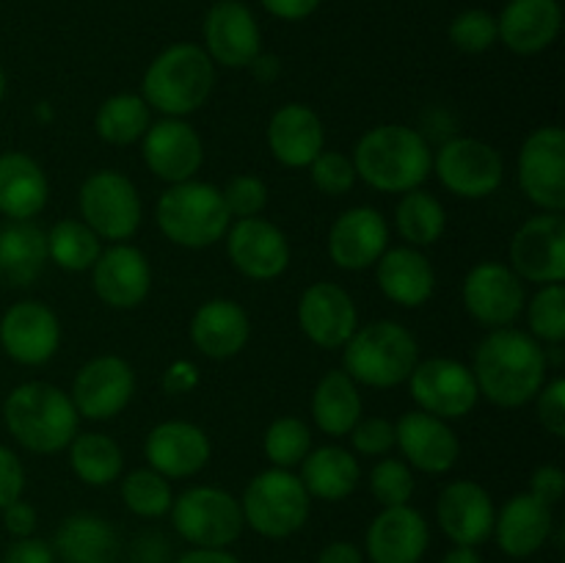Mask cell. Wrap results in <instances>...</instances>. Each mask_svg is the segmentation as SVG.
<instances>
[{
    "label": "cell",
    "mask_w": 565,
    "mask_h": 563,
    "mask_svg": "<svg viewBox=\"0 0 565 563\" xmlns=\"http://www.w3.org/2000/svg\"><path fill=\"white\" fill-rule=\"evenodd\" d=\"M463 309L486 329H505L524 315L527 290L516 270L497 259L472 265L461 285Z\"/></svg>",
    "instance_id": "cell-13"
},
{
    "label": "cell",
    "mask_w": 565,
    "mask_h": 563,
    "mask_svg": "<svg viewBox=\"0 0 565 563\" xmlns=\"http://www.w3.org/2000/svg\"><path fill=\"white\" fill-rule=\"evenodd\" d=\"M263 450L270 467L292 469L312 450V431L301 417H276L265 428Z\"/></svg>",
    "instance_id": "cell-42"
},
{
    "label": "cell",
    "mask_w": 565,
    "mask_h": 563,
    "mask_svg": "<svg viewBox=\"0 0 565 563\" xmlns=\"http://www.w3.org/2000/svg\"><path fill=\"white\" fill-rule=\"evenodd\" d=\"M469 368L478 381L480 397L500 408L527 406L550 379L544 342L516 326L491 329L475 348Z\"/></svg>",
    "instance_id": "cell-1"
},
{
    "label": "cell",
    "mask_w": 565,
    "mask_h": 563,
    "mask_svg": "<svg viewBox=\"0 0 565 563\" xmlns=\"http://www.w3.org/2000/svg\"><path fill=\"white\" fill-rule=\"evenodd\" d=\"M511 268L522 282L533 285H563L565 279V215L539 213L524 221L513 235Z\"/></svg>",
    "instance_id": "cell-15"
},
{
    "label": "cell",
    "mask_w": 565,
    "mask_h": 563,
    "mask_svg": "<svg viewBox=\"0 0 565 563\" xmlns=\"http://www.w3.org/2000/svg\"><path fill=\"white\" fill-rule=\"evenodd\" d=\"M419 362L417 337L397 320H373L359 326L342 346V370L370 390L406 384Z\"/></svg>",
    "instance_id": "cell-5"
},
{
    "label": "cell",
    "mask_w": 565,
    "mask_h": 563,
    "mask_svg": "<svg viewBox=\"0 0 565 563\" xmlns=\"http://www.w3.org/2000/svg\"><path fill=\"white\" fill-rule=\"evenodd\" d=\"M70 469L81 484L103 489L125 475V453L119 442L99 431H77L70 442Z\"/></svg>",
    "instance_id": "cell-37"
},
{
    "label": "cell",
    "mask_w": 565,
    "mask_h": 563,
    "mask_svg": "<svg viewBox=\"0 0 565 563\" xmlns=\"http://www.w3.org/2000/svg\"><path fill=\"white\" fill-rule=\"evenodd\" d=\"M152 125V108L143 103L141 94L121 92L103 99L94 114V132L110 147H130L143 138Z\"/></svg>",
    "instance_id": "cell-38"
},
{
    "label": "cell",
    "mask_w": 565,
    "mask_h": 563,
    "mask_svg": "<svg viewBox=\"0 0 565 563\" xmlns=\"http://www.w3.org/2000/svg\"><path fill=\"white\" fill-rule=\"evenodd\" d=\"M563 491L565 472L561 467H555V464H544V467L535 469L533 478H530V495H533L535 500L544 502V506L555 508L557 502L563 500Z\"/></svg>",
    "instance_id": "cell-51"
},
{
    "label": "cell",
    "mask_w": 565,
    "mask_h": 563,
    "mask_svg": "<svg viewBox=\"0 0 565 563\" xmlns=\"http://www.w3.org/2000/svg\"><path fill=\"white\" fill-rule=\"evenodd\" d=\"M329 257L340 270H367L390 248V224L370 204L342 210L329 230Z\"/></svg>",
    "instance_id": "cell-24"
},
{
    "label": "cell",
    "mask_w": 565,
    "mask_h": 563,
    "mask_svg": "<svg viewBox=\"0 0 565 563\" xmlns=\"http://www.w3.org/2000/svg\"><path fill=\"white\" fill-rule=\"evenodd\" d=\"M132 395H136V370L116 353L88 359L75 373L70 390L77 414L92 423L119 417L130 406Z\"/></svg>",
    "instance_id": "cell-14"
},
{
    "label": "cell",
    "mask_w": 565,
    "mask_h": 563,
    "mask_svg": "<svg viewBox=\"0 0 565 563\" xmlns=\"http://www.w3.org/2000/svg\"><path fill=\"white\" fill-rule=\"evenodd\" d=\"M535 408H539V423L555 439L565 436V381L561 375L546 379L541 392L535 395Z\"/></svg>",
    "instance_id": "cell-49"
},
{
    "label": "cell",
    "mask_w": 565,
    "mask_h": 563,
    "mask_svg": "<svg viewBox=\"0 0 565 563\" xmlns=\"http://www.w3.org/2000/svg\"><path fill=\"white\" fill-rule=\"evenodd\" d=\"M50 199V182L42 163L28 152L0 155V213L9 221H33Z\"/></svg>",
    "instance_id": "cell-32"
},
{
    "label": "cell",
    "mask_w": 565,
    "mask_h": 563,
    "mask_svg": "<svg viewBox=\"0 0 565 563\" xmlns=\"http://www.w3.org/2000/svg\"><path fill=\"white\" fill-rule=\"evenodd\" d=\"M3 97H6V72L0 70V103H3Z\"/></svg>",
    "instance_id": "cell-59"
},
{
    "label": "cell",
    "mask_w": 565,
    "mask_h": 563,
    "mask_svg": "<svg viewBox=\"0 0 565 563\" xmlns=\"http://www.w3.org/2000/svg\"><path fill=\"white\" fill-rule=\"evenodd\" d=\"M224 243L232 268L252 282H274L290 268V241L263 215L232 221Z\"/></svg>",
    "instance_id": "cell-17"
},
{
    "label": "cell",
    "mask_w": 565,
    "mask_h": 563,
    "mask_svg": "<svg viewBox=\"0 0 565 563\" xmlns=\"http://www.w3.org/2000/svg\"><path fill=\"white\" fill-rule=\"evenodd\" d=\"M434 174L452 196L489 199L505 180V160L483 138L456 136L436 149Z\"/></svg>",
    "instance_id": "cell-10"
},
{
    "label": "cell",
    "mask_w": 565,
    "mask_h": 563,
    "mask_svg": "<svg viewBox=\"0 0 565 563\" xmlns=\"http://www.w3.org/2000/svg\"><path fill=\"white\" fill-rule=\"evenodd\" d=\"M530 331L539 342L561 346L565 340V287L544 285L527 304H524Z\"/></svg>",
    "instance_id": "cell-43"
},
{
    "label": "cell",
    "mask_w": 565,
    "mask_h": 563,
    "mask_svg": "<svg viewBox=\"0 0 565 563\" xmlns=\"http://www.w3.org/2000/svg\"><path fill=\"white\" fill-rule=\"evenodd\" d=\"M160 235L180 248H207L224 241L232 224L224 193L213 182L188 180L169 185L154 204Z\"/></svg>",
    "instance_id": "cell-6"
},
{
    "label": "cell",
    "mask_w": 565,
    "mask_h": 563,
    "mask_svg": "<svg viewBox=\"0 0 565 563\" xmlns=\"http://www.w3.org/2000/svg\"><path fill=\"white\" fill-rule=\"evenodd\" d=\"M6 431L20 447L36 456H55L75 439L81 414L70 392L50 381L17 384L3 401Z\"/></svg>",
    "instance_id": "cell-3"
},
{
    "label": "cell",
    "mask_w": 565,
    "mask_h": 563,
    "mask_svg": "<svg viewBox=\"0 0 565 563\" xmlns=\"http://www.w3.org/2000/svg\"><path fill=\"white\" fill-rule=\"evenodd\" d=\"M241 511L246 528L263 539L281 541L296 535L307 524L312 497L307 495L301 478L292 469L268 467L246 484Z\"/></svg>",
    "instance_id": "cell-7"
},
{
    "label": "cell",
    "mask_w": 565,
    "mask_h": 563,
    "mask_svg": "<svg viewBox=\"0 0 565 563\" xmlns=\"http://www.w3.org/2000/svg\"><path fill=\"white\" fill-rule=\"evenodd\" d=\"M373 268L379 290L397 307L419 309L434 298L436 270L423 248L390 246Z\"/></svg>",
    "instance_id": "cell-31"
},
{
    "label": "cell",
    "mask_w": 565,
    "mask_h": 563,
    "mask_svg": "<svg viewBox=\"0 0 565 563\" xmlns=\"http://www.w3.org/2000/svg\"><path fill=\"white\" fill-rule=\"evenodd\" d=\"M430 546V524L414 506L381 508L364 535L370 563H419Z\"/></svg>",
    "instance_id": "cell-26"
},
{
    "label": "cell",
    "mask_w": 565,
    "mask_h": 563,
    "mask_svg": "<svg viewBox=\"0 0 565 563\" xmlns=\"http://www.w3.org/2000/svg\"><path fill=\"white\" fill-rule=\"evenodd\" d=\"M0 563H55V552L50 541L28 535V539L11 541Z\"/></svg>",
    "instance_id": "cell-52"
},
{
    "label": "cell",
    "mask_w": 565,
    "mask_h": 563,
    "mask_svg": "<svg viewBox=\"0 0 565 563\" xmlns=\"http://www.w3.org/2000/svg\"><path fill=\"white\" fill-rule=\"evenodd\" d=\"M362 414V392L345 370H329L320 375L312 392V419L326 436H334V439L348 436Z\"/></svg>",
    "instance_id": "cell-35"
},
{
    "label": "cell",
    "mask_w": 565,
    "mask_h": 563,
    "mask_svg": "<svg viewBox=\"0 0 565 563\" xmlns=\"http://www.w3.org/2000/svg\"><path fill=\"white\" fill-rule=\"evenodd\" d=\"M141 158L147 169L166 185L196 180L204 166V141L185 119L163 116L152 121L141 138Z\"/></svg>",
    "instance_id": "cell-18"
},
{
    "label": "cell",
    "mask_w": 565,
    "mask_h": 563,
    "mask_svg": "<svg viewBox=\"0 0 565 563\" xmlns=\"http://www.w3.org/2000/svg\"><path fill=\"white\" fill-rule=\"evenodd\" d=\"M552 533H555V508L535 500L530 491H522V495H513L511 500L502 502L491 535L508 557L524 561V557H533L535 552L544 550Z\"/></svg>",
    "instance_id": "cell-28"
},
{
    "label": "cell",
    "mask_w": 565,
    "mask_h": 563,
    "mask_svg": "<svg viewBox=\"0 0 565 563\" xmlns=\"http://www.w3.org/2000/svg\"><path fill=\"white\" fill-rule=\"evenodd\" d=\"M301 484L312 500L340 502L356 491L362 480V464L356 453L340 445L312 447L301 464Z\"/></svg>",
    "instance_id": "cell-34"
},
{
    "label": "cell",
    "mask_w": 565,
    "mask_h": 563,
    "mask_svg": "<svg viewBox=\"0 0 565 563\" xmlns=\"http://www.w3.org/2000/svg\"><path fill=\"white\" fill-rule=\"evenodd\" d=\"M81 221L97 232L99 241L130 243L141 230L143 202L136 182L116 169L92 171L77 191Z\"/></svg>",
    "instance_id": "cell-9"
},
{
    "label": "cell",
    "mask_w": 565,
    "mask_h": 563,
    "mask_svg": "<svg viewBox=\"0 0 565 563\" xmlns=\"http://www.w3.org/2000/svg\"><path fill=\"white\" fill-rule=\"evenodd\" d=\"M519 188L541 213L565 210V132L557 125L535 127L516 160Z\"/></svg>",
    "instance_id": "cell-12"
},
{
    "label": "cell",
    "mask_w": 565,
    "mask_h": 563,
    "mask_svg": "<svg viewBox=\"0 0 565 563\" xmlns=\"http://www.w3.org/2000/svg\"><path fill=\"white\" fill-rule=\"evenodd\" d=\"M199 384V368L188 359H174L163 373V386L171 395H185Z\"/></svg>",
    "instance_id": "cell-55"
},
{
    "label": "cell",
    "mask_w": 565,
    "mask_h": 563,
    "mask_svg": "<svg viewBox=\"0 0 565 563\" xmlns=\"http://www.w3.org/2000/svg\"><path fill=\"white\" fill-rule=\"evenodd\" d=\"M47 232L33 221H9L0 230V279L28 287L47 265Z\"/></svg>",
    "instance_id": "cell-36"
},
{
    "label": "cell",
    "mask_w": 565,
    "mask_h": 563,
    "mask_svg": "<svg viewBox=\"0 0 565 563\" xmlns=\"http://www.w3.org/2000/svg\"><path fill=\"white\" fill-rule=\"evenodd\" d=\"M103 252V241L81 219H64L47 230V259L70 274L92 270Z\"/></svg>",
    "instance_id": "cell-40"
},
{
    "label": "cell",
    "mask_w": 565,
    "mask_h": 563,
    "mask_svg": "<svg viewBox=\"0 0 565 563\" xmlns=\"http://www.w3.org/2000/svg\"><path fill=\"white\" fill-rule=\"evenodd\" d=\"M367 484L381 508L408 506L414 497V489H417L414 469L408 467L403 458L392 456H381L379 461H375V467L370 469Z\"/></svg>",
    "instance_id": "cell-44"
},
{
    "label": "cell",
    "mask_w": 565,
    "mask_h": 563,
    "mask_svg": "<svg viewBox=\"0 0 565 563\" xmlns=\"http://www.w3.org/2000/svg\"><path fill=\"white\" fill-rule=\"evenodd\" d=\"M121 500L127 511L141 519H160L171 511L174 502V489L171 480L154 472L152 467H138L132 472L121 475Z\"/></svg>",
    "instance_id": "cell-41"
},
{
    "label": "cell",
    "mask_w": 565,
    "mask_h": 563,
    "mask_svg": "<svg viewBox=\"0 0 565 563\" xmlns=\"http://www.w3.org/2000/svg\"><path fill=\"white\" fill-rule=\"evenodd\" d=\"M147 467L169 480L193 478L213 458V442L207 431L188 419H166L158 423L143 439Z\"/></svg>",
    "instance_id": "cell-23"
},
{
    "label": "cell",
    "mask_w": 565,
    "mask_h": 563,
    "mask_svg": "<svg viewBox=\"0 0 565 563\" xmlns=\"http://www.w3.org/2000/svg\"><path fill=\"white\" fill-rule=\"evenodd\" d=\"M0 348L25 368L47 364L61 348V320L36 298L11 304L0 318Z\"/></svg>",
    "instance_id": "cell-19"
},
{
    "label": "cell",
    "mask_w": 565,
    "mask_h": 563,
    "mask_svg": "<svg viewBox=\"0 0 565 563\" xmlns=\"http://www.w3.org/2000/svg\"><path fill=\"white\" fill-rule=\"evenodd\" d=\"M92 287L110 309H136L152 290V265L132 243H110L92 265Z\"/></svg>",
    "instance_id": "cell-22"
},
{
    "label": "cell",
    "mask_w": 565,
    "mask_h": 563,
    "mask_svg": "<svg viewBox=\"0 0 565 563\" xmlns=\"http://www.w3.org/2000/svg\"><path fill=\"white\" fill-rule=\"evenodd\" d=\"M177 535L202 550H230L243 535L241 500L221 486H191L171 502Z\"/></svg>",
    "instance_id": "cell-8"
},
{
    "label": "cell",
    "mask_w": 565,
    "mask_h": 563,
    "mask_svg": "<svg viewBox=\"0 0 565 563\" xmlns=\"http://www.w3.org/2000/svg\"><path fill=\"white\" fill-rule=\"evenodd\" d=\"M265 141L276 163L287 169H309L326 149V125L309 105L285 103L270 114Z\"/></svg>",
    "instance_id": "cell-27"
},
{
    "label": "cell",
    "mask_w": 565,
    "mask_h": 563,
    "mask_svg": "<svg viewBox=\"0 0 565 563\" xmlns=\"http://www.w3.org/2000/svg\"><path fill=\"white\" fill-rule=\"evenodd\" d=\"M395 230L406 241V246H434L447 230L445 204L434 193L423 191V188L401 193V202L395 208Z\"/></svg>",
    "instance_id": "cell-39"
},
{
    "label": "cell",
    "mask_w": 565,
    "mask_h": 563,
    "mask_svg": "<svg viewBox=\"0 0 565 563\" xmlns=\"http://www.w3.org/2000/svg\"><path fill=\"white\" fill-rule=\"evenodd\" d=\"M232 221L254 219L268 208V185L257 174H237L221 188Z\"/></svg>",
    "instance_id": "cell-47"
},
{
    "label": "cell",
    "mask_w": 565,
    "mask_h": 563,
    "mask_svg": "<svg viewBox=\"0 0 565 563\" xmlns=\"http://www.w3.org/2000/svg\"><path fill=\"white\" fill-rule=\"evenodd\" d=\"M395 447L408 467L425 475H447L461 456V439L452 425L423 408L401 414L395 423Z\"/></svg>",
    "instance_id": "cell-20"
},
{
    "label": "cell",
    "mask_w": 565,
    "mask_h": 563,
    "mask_svg": "<svg viewBox=\"0 0 565 563\" xmlns=\"http://www.w3.org/2000/svg\"><path fill=\"white\" fill-rule=\"evenodd\" d=\"M441 563H483V557H480L478 546L452 544V550L445 552Z\"/></svg>",
    "instance_id": "cell-58"
},
{
    "label": "cell",
    "mask_w": 565,
    "mask_h": 563,
    "mask_svg": "<svg viewBox=\"0 0 565 563\" xmlns=\"http://www.w3.org/2000/svg\"><path fill=\"white\" fill-rule=\"evenodd\" d=\"M452 47L467 55H480L500 42L497 36V17L486 9H463L452 17L447 28Z\"/></svg>",
    "instance_id": "cell-45"
},
{
    "label": "cell",
    "mask_w": 565,
    "mask_h": 563,
    "mask_svg": "<svg viewBox=\"0 0 565 563\" xmlns=\"http://www.w3.org/2000/svg\"><path fill=\"white\" fill-rule=\"evenodd\" d=\"M351 445L353 453L370 458L390 456L392 447H395V423L386 417H364L359 419L351 428Z\"/></svg>",
    "instance_id": "cell-48"
},
{
    "label": "cell",
    "mask_w": 565,
    "mask_h": 563,
    "mask_svg": "<svg viewBox=\"0 0 565 563\" xmlns=\"http://www.w3.org/2000/svg\"><path fill=\"white\" fill-rule=\"evenodd\" d=\"M188 334L202 357L224 362L248 346L252 318L235 298H210L196 307Z\"/></svg>",
    "instance_id": "cell-30"
},
{
    "label": "cell",
    "mask_w": 565,
    "mask_h": 563,
    "mask_svg": "<svg viewBox=\"0 0 565 563\" xmlns=\"http://www.w3.org/2000/svg\"><path fill=\"white\" fill-rule=\"evenodd\" d=\"M213 88L215 64L202 44L193 42H177L160 50L141 77L143 103L160 116L174 119H185L204 108L213 97Z\"/></svg>",
    "instance_id": "cell-4"
},
{
    "label": "cell",
    "mask_w": 565,
    "mask_h": 563,
    "mask_svg": "<svg viewBox=\"0 0 565 563\" xmlns=\"http://www.w3.org/2000/svg\"><path fill=\"white\" fill-rule=\"evenodd\" d=\"M53 552L64 563H116L121 544L108 519L92 511H77L55 530Z\"/></svg>",
    "instance_id": "cell-33"
},
{
    "label": "cell",
    "mask_w": 565,
    "mask_h": 563,
    "mask_svg": "<svg viewBox=\"0 0 565 563\" xmlns=\"http://www.w3.org/2000/svg\"><path fill=\"white\" fill-rule=\"evenodd\" d=\"M174 563H243V561L232 555L230 550H202V546H191V550L182 552Z\"/></svg>",
    "instance_id": "cell-57"
},
{
    "label": "cell",
    "mask_w": 565,
    "mask_h": 563,
    "mask_svg": "<svg viewBox=\"0 0 565 563\" xmlns=\"http://www.w3.org/2000/svg\"><path fill=\"white\" fill-rule=\"evenodd\" d=\"M309 177H312V185L326 196H345L359 180L351 155L334 152V149H323L309 163Z\"/></svg>",
    "instance_id": "cell-46"
},
{
    "label": "cell",
    "mask_w": 565,
    "mask_h": 563,
    "mask_svg": "<svg viewBox=\"0 0 565 563\" xmlns=\"http://www.w3.org/2000/svg\"><path fill=\"white\" fill-rule=\"evenodd\" d=\"M202 47L215 66L248 70L263 55V31L241 0H218L207 9L202 22Z\"/></svg>",
    "instance_id": "cell-16"
},
{
    "label": "cell",
    "mask_w": 565,
    "mask_h": 563,
    "mask_svg": "<svg viewBox=\"0 0 565 563\" xmlns=\"http://www.w3.org/2000/svg\"><path fill=\"white\" fill-rule=\"evenodd\" d=\"M494 497L478 480H450L436 500V522L441 533L461 546H480L494 533Z\"/></svg>",
    "instance_id": "cell-25"
},
{
    "label": "cell",
    "mask_w": 565,
    "mask_h": 563,
    "mask_svg": "<svg viewBox=\"0 0 565 563\" xmlns=\"http://www.w3.org/2000/svg\"><path fill=\"white\" fill-rule=\"evenodd\" d=\"M353 169L379 193H408L423 188L434 171V149L414 127L390 121L375 125L353 147Z\"/></svg>",
    "instance_id": "cell-2"
},
{
    "label": "cell",
    "mask_w": 565,
    "mask_h": 563,
    "mask_svg": "<svg viewBox=\"0 0 565 563\" xmlns=\"http://www.w3.org/2000/svg\"><path fill=\"white\" fill-rule=\"evenodd\" d=\"M0 513H3V524L6 530H9L11 539H28V535L36 533L39 513L36 508L28 500H22V497L11 502V506H6Z\"/></svg>",
    "instance_id": "cell-53"
},
{
    "label": "cell",
    "mask_w": 565,
    "mask_h": 563,
    "mask_svg": "<svg viewBox=\"0 0 565 563\" xmlns=\"http://www.w3.org/2000/svg\"><path fill=\"white\" fill-rule=\"evenodd\" d=\"M561 0H508L497 17V36L516 55L550 50L561 36Z\"/></svg>",
    "instance_id": "cell-29"
},
{
    "label": "cell",
    "mask_w": 565,
    "mask_h": 563,
    "mask_svg": "<svg viewBox=\"0 0 565 563\" xmlns=\"http://www.w3.org/2000/svg\"><path fill=\"white\" fill-rule=\"evenodd\" d=\"M315 563H364V552L353 541H331L318 552Z\"/></svg>",
    "instance_id": "cell-56"
},
{
    "label": "cell",
    "mask_w": 565,
    "mask_h": 563,
    "mask_svg": "<svg viewBox=\"0 0 565 563\" xmlns=\"http://www.w3.org/2000/svg\"><path fill=\"white\" fill-rule=\"evenodd\" d=\"M406 384L417 408L447 419V423L472 414L480 401L472 368L450 357H434L417 362Z\"/></svg>",
    "instance_id": "cell-11"
},
{
    "label": "cell",
    "mask_w": 565,
    "mask_h": 563,
    "mask_svg": "<svg viewBox=\"0 0 565 563\" xmlns=\"http://www.w3.org/2000/svg\"><path fill=\"white\" fill-rule=\"evenodd\" d=\"M298 326L312 346L334 351L359 329V309L337 282H315L298 298Z\"/></svg>",
    "instance_id": "cell-21"
},
{
    "label": "cell",
    "mask_w": 565,
    "mask_h": 563,
    "mask_svg": "<svg viewBox=\"0 0 565 563\" xmlns=\"http://www.w3.org/2000/svg\"><path fill=\"white\" fill-rule=\"evenodd\" d=\"M25 491V467L11 447L0 445V511Z\"/></svg>",
    "instance_id": "cell-50"
},
{
    "label": "cell",
    "mask_w": 565,
    "mask_h": 563,
    "mask_svg": "<svg viewBox=\"0 0 565 563\" xmlns=\"http://www.w3.org/2000/svg\"><path fill=\"white\" fill-rule=\"evenodd\" d=\"M323 0H259L270 17L281 22H301L320 9Z\"/></svg>",
    "instance_id": "cell-54"
}]
</instances>
